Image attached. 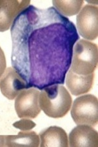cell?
Instances as JSON below:
<instances>
[{
	"label": "cell",
	"instance_id": "obj_14",
	"mask_svg": "<svg viewBox=\"0 0 98 147\" xmlns=\"http://www.w3.org/2000/svg\"><path fill=\"white\" fill-rule=\"evenodd\" d=\"M13 125L20 131H30L36 126V124L28 118H23L14 123Z\"/></svg>",
	"mask_w": 98,
	"mask_h": 147
},
{
	"label": "cell",
	"instance_id": "obj_3",
	"mask_svg": "<svg viewBox=\"0 0 98 147\" xmlns=\"http://www.w3.org/2000/svg\"><path fill=\"white\" fill-rule=\"evenodd\" d=\"M98 49L94 42L78 39L73 47L70 69L79 75L94 73L97 66Z\"/></svg>",
	"mask_w": 98,
	"mask_h": 147
},
{
	"label": "cell",
	"instance_id": "obj_5",
	"mask_svg": "<svg viewBox=\"0 0 98 147\" xmlns=\"http://www.w3.org/2000/svg\"><path fill=\"white\" fill-rule=\"evenodd\" d=\"M40 91L35 88H29L20 92L16 97L15 109L18 118H35L39 115V104Z\"/></svg>",
	"mask_w": 98,
	"mask_h": 147
},
{
	"label": "cell",
	"instance_id": "obj_4",
	"mask_svg": "<svg viewBox=\"0 0 98 147\" xmlns=\"http://www.w3.org/2000/svg\"><path fill=\"white\" fill-rule=\"evenodd\" d=\"M71 115L76 125L94 126L98 122V101L94 95H83L71 105Z\"/></svg>",
	"mask_w": 98,
	"mask_h": 147
},
{
	"label": "cell",
	"instance_id": "obj_8",
	"mask_svg": "<svg viewBox=\"0 0 98 147\" xmlns=\"http://www.w3.org/2000/svg\"><path fill=\"white\" fill-rule=\"evenodd\" d=\"M30 5V1H0V32L9 30L17 16Z\"/></svg>",
	"mask_w": 98,
	"mask_h": 147
},
{
	"label": "cell",
	"instance_id": "obj_12",
	"mask_svg": "<svg viewBox=\"0 0 98 147\" xmlns=\"http://www.w3.org/2000/svg\"><path fill=\"white\" fill-rule=\"evenodd\" d=\"M41 147H68L69 140L65 130L58 126H50L39 134Z\"/></svg>",
	"mask_w": 98,
	"mask_h": 147
},
{
	"label": "cell",
	"instance_id": "obj_9",
	"mask_svg": "<svg viewBox=\"0 0 98 147\" xmlns=\"http://www.w3.org/2000/svg\"><path fill=\"white\" fill-rule=\"evenodd\" d=\"M69 146L71 147H97L98 134L89 125H77L69 135Z\"/></svg>",
	"mask_w": 98,
	"mask_h": 147
},
{
	"label": "cell",
	"instance_id": "obj_2",
	"mask_svg": "<svg viewBox=\"0 0 98 147\" xmlns=\"http://www.w3.org/2000/svg\"><path fill=\"white\" fill-rule=\"evenodd\" d=\"M39 107L49 117L62 118L67 115L72 105V98L63 85L54 84L45 88L39 96Z\"/></svg>",
	"mask_w": 98,
	"mask_h": 147
},
{
	"label": "cell",
	"instance_id": "obj_1",
	"mask_svg": "<svg viewBox=\"0 0 98 147\" xmlns=\"http://www.w3.org/2000/svg\"><path fill=\"white\" fill-rule=\"evenodd\" d=\"M13 67L28 88L64 84L79 36L75 25L54 7L30 5L11 28Z\"/></svg>",
	"mask_w": 98,
	"mask_h": 147
},
{
	"label": "cell",
	"instance_id": "obj_11",
	"mask_svg": "<svg viewBox=\"0 0 98 147\" xmlns=\"http://www.w3.org/2000/svg\"><path fill=\"white\" fill-rule=\"evenodd\" d=\"M39 145V136L31 130L20 131L16 136H0V147H38Z\"/></svg>",
	"mask_w": 98,
	"mask_h": 147
},
{
	"label": "cell",
	"instance_id": "obj_6",
	"mask_svg": "<svg viewBox=\"0 0 98 147\" xmlns=\"http://www.w3.org/2000/svg\"><path fill=\"white\" fill-rule=\"evenodd\" d=\"M76 27L79 34L85 40L93 41L98 35V7L87 5L76 16Z\"/></svg>",
	"mask_w": 98,
	"mask_h": 147
},
{
	"label": "cell",
	"instance_id": "obj_10",
	"mask_svg": "<svg viewBox=\"0 0 98 147\" xmlns=\"http://www.w3.org/2000/svg\"><path fill=\"white\" fill-rule=\"evenodd\" d=\"M66 86L71 94L75 96L89 92L93 86L94 74L79 75L73 73L70 69L66 76Z\"/></svg>",
	"mask_w": 98,
	"mask_h": 147
},
{
	"label": "cell",
	"instance_id": "obj_15",
	"mask_svg": "<svg viewBox=\"0 0 98 147\" xmlns=\"http://www.w3.org/2000/svg\"><path fill=\"white\" fill-rule=\"evenodd\" d=\"M7 63H6V58L3 50L0 47V78L6 70Z\"/></svg>",
	"mask_w": 98,
	"mask_h": 147
},
{
	"label": "cell",
	"instance_id": "obj_16",
	"mask_svg": "<svg viewBox=\"0 0 98 147\" xmlns=\"http://www.w3.org/2000/svg\"><path fill=\"white\" fill-rule=\"evenodd\" d=\"M88 3H92L93 5H94V4H95L97 5V1H95V2L94 1H87Z\"/></svg>",
	"mask_w": 98,
	"mask_h": 147
},
{
	"label": "cell",
	"instance_id": "obj_7",
	"mask_svg": "<svg viewBox=\"0 0 98 147\" xmlns=\"http://www.w3.org/2000/svg\"><path fill=\"white\" fill-rule=\"evenodd\" d=\"M27 88V83L13 67L7 68L0 78V90L9 100L15 99L21 91Z\"/></svg>",
	"mask_w": 98,
	"mask_h": 147
},
{
	"label": "cell",
	"instance_id": "obj_13",
	"mask_svg": "<svg viewBox=\"0 0 98 147\" xmlns=\"http://www.w3.org/2000/svg\"><path fill=\"white\" fill-rule=\"evenodd\" d=\"M54 7L62 15L64 16H71L79 13L82 8L84 1H52Z\"/></svg>",
	"mask_w": 98,
	"mask_h": 147
}]
</instances>
